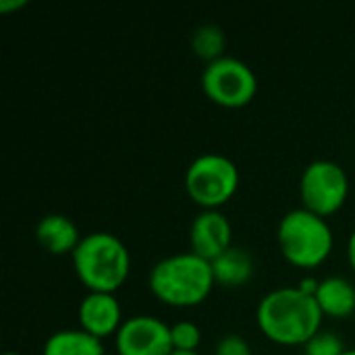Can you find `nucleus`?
Masks as SVG:
<instances>
[{
  "instance_id": "11",
  "label": "nucleus",
  "mask_w": 355,
  "mask_h": 355,
  "mask_svg": "<svg viewBox=\"0 0 355 355\" xmlns=\"http://www.w3.org/2000/svg\"><path fill=\"white\" fill-rule=\"evenodd\" d=\"M35 239L46 252L60 256V254H73L83 237L79 235L77 225L69 216L52 212L40 218L35 227Z\"/></svg>"
},
{
  "instance_id": "14",
  "label": "nucleus",
  "mask_w": 355,
  "mask_h": 355,
  "mask_svg": "<svg viewBox=\"0 0 355 355\" xmlns=\"http://www.w3.org/2000/svg\"><path fill=\"white\" fill-rule=\"evenodd\" d=\"M42 355H104V347L98 337L83 329H67L46 339Z\"/></svg>"
},
{
  "instance_id": "19",
  "label": "nucleus",
  "mask_w": 355,
  "mask_h": 355,
  "mask_svg": "<svg viewBox=\"0 0 355 355\" xmlns=\"http://www.w3.org/2000/svg\"><path fill=\"white\" fill-rule=\"evenodd\" d=\"M27 0H0V10L2 12H8V10H15V8H21L25 6Z\"/></svg>"
},
{
  "instance_id": "4",
  "label": "nucleus",
  "mask_w": 355,
  "mask_h": 355,
  "mask_svg": "<svg viewBox=\"0 0 355 355\" xmlns=\"http://www.w3.org/2000/svg\"><path fill=\"white\" fill-rule=\"evenodd\" d=\"M283 256L300 268H316L333 250V229L324 216L295 208L287 212L277 229Z\"/></svg>"
},
{
  "instance_id": "1",
  "label": "nucleus",
  "mask_w": 355,
  "mask_h": 355,
  "mask_svg": "<svg viewBox=\"0 0 355 355\" xmlns=\"http://www.w3.org/2000/svg\"><path fill=\"white\" fill-rule=\"evenodd\" d=\"M322 310L316 295L300 287H279L266 293L256 310L260 331L283 345H304L320 333Z\"/></svg>"
},
{
  "instance_id": "2",
  "label": "nucleus",
  "mask_w": 355,
  "mask_h": 355,
  "mask_svg": "<svg viewBox=\"0 0 355 355\" xmlns=\"http://www.w3.org/2000/svg\"><path fill=\"white\" fill-rule=\"evenodd\" d=\"M214 283L212 264L193 252L166 256L150 270L152 293L160 302L177 308L198 306L208 297Z\"/></svg>"
},
{
  "instance_id": "15",
  "label": "nucleus",
  "mask_w": 355,
  "mask_h": 355,
  "mask_svg": "<svg viewBox=\"0 0 355 355\" xmlns=\"http://www.w3.org/2000/svg\"><path fill=\"white\" fill-rule=\"evenodd\" d=\"M225 46H227V37H225V31L214 25V23H206V25H200L193 35H191V48L196 52V56L204 58L206 64L225 56Z\"/></svg>"
},
{
  "instance_id": "3",
  "label": "nucleus",
  "mask_w": 355,
  "mask_h": 355,
  "mask_svg": "<svg viewBox=\"0 0 355 355\" xmlns=\"http://www.w3.org/2000/svg\"><path fill=\"white\" fill-rule=\"evenodd\" d=\"M71 256L79 281L89 291L114 293L129 277V250L116 235L108 231L83 235Z\"/></svg>"
},
{
  "instance_id": "9",
  "label": "nucleus",
  "mask_w": 355,
  "mask_h": 355,
  "mask_svg": "<svg viewBox=\"0 0 355 355\" xmlns=\"http://www.w3.org/2000/svg\"><path fill=\"white\" fill-rule=\"evenodd\" d=\"M191 252L212 262L233 245V227L218 210L200 212L189 229Z\"/></svg>"
},
{
  "instance_id": "5",
  "label": "nucleus",
  "mask_w": 355,
  "mask_h": 355,
  "mask_svg": "<svg viewBox=\"0 0 355 355\" xmlns=\"http://www.w3.org/2000/svg\"><path fill=\"white\" fill-rule=\"evenodd\" d=\"M237 187L239 171L235 162L216 152L198 156L185 171V189L189 198L206 210H216L229 202Z\"/></svg>"
},
{
  "instance_id": "7",
  "label": "nucleus",
  "mask_w": 355,
  "mask_h": 355,
  "mask_svg": "<svg viewBox=\"0 0 355 355\" xmlns=\"http://www.w3.org/2000/svg\"><path fill=\"white\" fill-rule=\"evenodd\" d=\"M300 193L304 208L327 218L345 204L349 193V177L345 168L333 160H314L302 173Z\"/></svg>"
},
{
  "instance_id": "20",
  "label": "nucleus",
  "mask_w": 355,
  "mask_h": 355,
  "mask_svg": "<svg viewBox=\"0 0 355 355\" xmlns=\"http://www.w3.org/2000/svg\"><path fill=\"white\" fill-rule=\"evenodd\" d=\"M347 256H349V262H352V266H354L355 270V229L352 231L349 241H347Z\"/></svg>"
},
{
  "instance_id": "18",
  "label": "nucleus",
  "mask_w": 355,
  "mask_h": 355,
  "mask_svg": "<svg viewBox=\"0 0 355 355\" xmlns=\"http://www.w3.org/2000/svg\"><path fill=\"white\" fill-rule=\"evenodd\" d=\"M214 355H252V347L241 335L229 333L216 343Z\"/></svg>"
},
{
  "instance_id": "12",
  "label": "nucleus",
  "mask_w": 355,
  "mask_h": 355,
  "mask_svg": "<svg viewBox=\"0 0 355 355\" xmlns=\"http://www.w3.org/2000/svg\"><path fill=\"white\" fill-rule=\"evenodd\" d=\"M316 302L322 314L333 318H345L355 314V287L345 277H327L318 283Z\"/></svg>"
},
{
  "instance_id": "22",
  "label": "nucleus",
  "mask_w": 355,
  "mask_h": 355,
  "mask_svg": "<svg viewBox=\"0 0 355 355\" xmlns=\"http://www.w3.org/2000/svg\"><path fill=\"white\" fill-rule=\"evenodd\" d=\"M343 355H355V349H345V352H343Z\"/></svg>"
},
{
  "instance_id": "17",
  "label": "nucleus",
  "mask_w": 355,
  "mask_h": 355,
  "mask_svg": "<svg viewBox=\"0 0 355 355\" xmlns=\"http://www.w3.org/2000/svg\"><path fill=\"white\" fill-rule=\"evenodd\" d=\"M343 341L329 331H320L304 343V355H343Z\"/></svg>"
},
{
  "instance_id": "13",
  "label": "nucleus",
  "mask_w": 355,
  "mask_h": 355,
  "mask_svg": "<svg viewBox=\"0 0 355 355\" xmlns=\"http://www.w3.org/2000/svg\"><path fill=\"white\" fill-rule=\"evenodd\" d=\"M210 264H212L214 281L223 287H241L254 275V260L250 252H245L239 245H231Z\"/></svg>"
},
{
  "instance_id": "6",
  "label": "nucleus",
  "mask_w": 355,
  "mask_h": 355,
  "mask_svg": "<svg viewBox=\"0 0 355 355\" xmlns=\"http://www.w3.org/2000/svg\"><path fill=\"white\" fill-rule=\"evenodd\" d=\"M202 87L212 102L227 108H239L250 104L256 96L258 79L248 62L225 54L204 67Z\"/></svg>"
},
{
  "instance_id": "21",
  "label": "nucleus",
  "mask_w": 355,
  "mask_h": 355,
  "mask_svg": "<svg viewBox=\"0 0 355 355\" xmlns=\"http://www.w3.org/2000/svg\"><path fill=\"white\" fill-rule=\"evenodd\" d=\"M171 355H200L198 352H183V349H173Z\"/></svg>"
},
{
  "instance_id": "10",
  "label": "nucleus",
  "mask_w": 355,
  "mask_h": 355,
  "mask_svg": "<svg viewBox=\"0 0 355 355\" xmlns=\"http://www.w3.org/2000/svg\"><path fill=\"white\" fill-rule=\"evenodd\" d=\"M81 329L102 339L121 329V304L112 293L89 291L79 304Z\"/></svg>"
},
{
  "instance_id": "23",
  "label": "nucleus",
  "mask_w": 355,
  "mask_h": 355,
  "mask_svg": "<svg viewBox=\"0 0 355 355\" xmlns=\"http://www.w3.org/2000/svg\"><path fill=\"white\" fill-rule=\"evenodd\" d=\"M2 355H19L17 352H6V354H2Z\"/></svg>"
},
{
  "instance_id": "16",
  "label": "nucleus",
  "mask_w": 355,
  "mask_h": 355,
  "mask_svg": "<svg viewBox=\"0 0 355 355\" xmlns=\"http://www.w3.org/2000/svg\"><path fill=\"white\" fill-rule=\"evenodd\" d=\"M171 339H173V349L196 352L202 341V331L191 320H179L171 327Z\"/></svg>"
},
{
  "instance_id": "8",
  "label": "nucleus",
  "mask_w": 355,
  "mask_h": 355,
  "mask_svg": "<svg viewBox=\"0 0 355 355\" xmlns=\"http://www.w3.org/2000/svg\"><path fill=\"white\" fill-rule=\"evenodd\" d=\"M116 349L119 355H171V327L156 316H131L116 331Z\"/></svg>"
}]
</instances>
